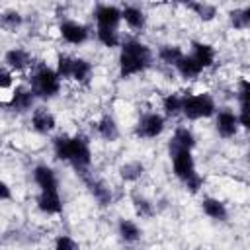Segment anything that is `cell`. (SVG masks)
Here are the masks:
<instances>
[{
  "label": "cell",
  "instance_id": "obj_34",
  "mask_svg": "<svg viewBox=\"0 0 250 250\" xmlns=\"http://www.w3.org/2000/svg\"><path fill=\"white\" fill-rule=\"evenodd\" d=\"M53 250H80V244L72 236H68V234H59L55 238Z\"/></svg>",
  "mask_w": 250,
  "mask_h": 250
},
{
  "label": "cell",
  "instance_id": "obj_18",
  "mask_svg": "<svg viewBox=\"0 0 250 250\" xmlns=\"http://www.w3.org/2000/svg\"><path fill=\"white\" fill-rule=\"evenodd\" d=\"M201 211L213 221H227V217H229L227 205L217 197H203L201 199Z\"/></svg>",
  "mask_w": 250,
  "mask_h": 250
},
{
  "label": "cell",
  "instance_id": "obj_22",
  "mask_svg": "<svg viewBox=\"0 0 250 250\" xmlns=\"http://www.w3.org/2000/svg\"><path fill=\"white\" fill-rule=\"evenodd\" d=\"M184 100H186V96H182V94H178V92L164 96V98H162V111H164V117H178V115H182Z\"/></svg>",
  "mask_w": 250,
  "mask_h": 250
},
{
  "label": "cell",
  "instance_id": "obj_32",
  "mask_svg": "<svg viewBox=\"0 0 250 250\" xmlns=\"http://www.w3.org/2000/svg\"><path fill=\"white\" fill-rule=\"evenodd\" d=\"M0 21H2L4 29H18L23 23V16L20 12H16V10H6V12H2Z\"/></svg>",
  "mask_w": 250,
  "mask_h": 250
},
{
  "label": "cell",
  "instance_id": "obj_9",
  "mask_svg": "<svg viewBox=\"0 0 250 250\" xmlns=\"http://www.w3.org/2000/svg\"><path fill=\"white\" fill-rule=\"evenodd\" d=\"M94 20H96V27H109V29H117L123 16H121V8L113 6V4H98L94 8Z\"/></svg>",
  "mask_w": 250,
  "mask_h": 250
},
{
  "label": "cell",
  "instance_id": "obj_16",
  "mask_svg": "<svg viewBox=\"0 0 250 250\" xmlns=\"http://www.w3.org/2000/svg\"><path fill=\"white\" fill-rule=\"evenodd\" d=\"M121 16H123V21L135 31H141L146 25V14H145V10L141 6L127 4L125 8H121Z\"/></svg>",
  "mask_w": 250,
  "mask_h": 250
},
{
  "label": "cell",
  "instance_id": "obj_20",
  "mask_svg": "<svg viewBox=\"0 0 250 250\" xmlns=\"http://www.w3.org/2000/svg\"><path fill=\"white\" fill-rule=\"evenodd\" d=\"M174 68H176V72H178L182 78H186V80H193V78H197V76L203 72L201 64H199L191 55H184V57L178 61V64H176Z\"/></svg>",
  "mask_w": 250,
  "mask_h": 250
},
{
  "label": "cell",
  "instance_id": "obj_4",
  "mask_svg": "<svg viewBox=\"0 0 250 250\" xmlns=\"http://www.w3.org/2000/svg\"><path fill=\"white\" fill-rule=\"evenodd\" d=\"M217 113V104L209 94H191L186 96L184 100V109L182 115L189 121H197V119H207L211 115Z\"/></svg>",
  "mask_w": 250,
  "mask_h": 250
},
{
  "label": "cell",
  "instance_id": "obj_37",
  "mask_svg": "<svg viewBox=\"0 0 250 250\" xmlns=\"http://www.w3.org/2000/svg\"><path fill=\"white\" fill-rule=\"evenodd\" d=\"M0 197H2L4 201H8V199H10V186H8L6 182H2V184H0Z\"/></svg>",
  "mask_w": 250,
  "mask_h": 250
},
{
  "label": "cell",
  "instance_id": "obj_17",
  "mask_svg": "<svg viewBox=\"0 0 250 250\" xmlns=\"http://www.w3.org/2000/svg\"><path fill=\"white\" fill-rule=\"evenodd\" d=\"M195 135L188 127H178L170 139V152L172 150H193Z\"/></svg>",
  "mask_w": 250,
  "mask_h": 250
},
{
  "label": "cell",
  "instance_id": "obj_26",
  "mask_svg": "<svg viewBox=\"0 0 250 250\" xmlns=\"http://www.w3.org/2000/svg\"><path fill=\"white\" fill-rule=\"evenodd\" d=\"M143 174H145V164L139 162V160L125 162V164L119 168V176H121L125 182H137Z\"/></svg>",
  "mask_w": 250,
  "mask_h": 250
},
{
  "label": "cell",
  "instance_id": "obj_33",
  "mask_svg": "<svg viewBox=\"0 0 250 250\" xmlns=\"http://www.w3.org/2000/svg\"><path fill=\"white\" fill-rule=\"evenodd\" d=\"M238 107H250V80H240L236 88Z\"/></svg>",
  "mask_w": 250,
  "mask_h": 250
},
{
  "label": "cell",
  "instance_id": "obj_28",
  "mask_svg": "<svg viewBox=\"0 0 250 250\" xmlns=\"http://www.w3.org/2000/svg\"><path fill=\"white\" fill-rule=\"evenodd\" d=\"M133 209H135L137 217H141V219H150V217L154 215V205H152V201L146 199V197H143V195H135V197H133Z\"/></svg>",
  "mask_w": 250,
  "mask_h": 250
},
{
  "label": "cell",
  "instance_id": "obj_14",
  "mask_svg": "<svg viewBox=\"0 0 250 250\" xmlns=\"http://www.w3.org/2000/svg\"><path fill=\"white\" fill-rule=\"evenodd\" d=\"M29 64H31V55L21 47H12L4 53V66H8L12 72L25 70Z\"/></svg>",
  "mask_w": 250,
  "mask_h": 250
},
{
  "label": "cell",
  "instance_id": "obj_2",
  "mask_svg": "<svg viewBox=\"0 0 250 250\" xmlns=\"http://www.w3.org/2000/svg\"><path fill=\"white\" fill-rule=\"evenodd\" d=\"M152 64V51L146 43L139 39H127L121 43L119 51V74L123 78L145 72Z\"/></svg>",
  "mask_w": 250,
  "mask_h": 250
},
{
  "label": "cell",
  "instance_id": "obj_12",
  "mask_svg": "<svg viewBox=\"0 0 250 250\" xmlns=\"http://www.w3.org/2000/svg\"><path fill=\"white\" fill-rule=\"evenodd\" d=\"M35 205L41 213L45 215H59L62 211V199L59 189H49V191H39Z\"/></svg>",
  "mask_w": 250,
  "mask_h": 250
},
{
  "label": "cell",
  "instance_id": "obj_35",
  "mask_svg": "<svg viewBox=\"0 0 250 250\" xmlns=\"http://www.w3.org/2000/svg\"><path fill=\"white\" fill-rule=\"evenodd\" d=\"M12 84H14V72L8 66H2L0 68V88L8 90V88H12Z\"/></svg>",
  "mask_w": 250,
  "mask_h": 250
},
{
  "label": "cell",
  "instance_id": "obj_1",
  "mask_svg": "<svg viewBox=\"0 0 250 250\" xmlns=\"http://www.w3.org/2000/svg\"><path fill=\"white\" fill-rule=\"evenodd\" d=\"M53 152L57 160L70 162L78 174H86L92 164L90 143L82 135H57L53 139Z\"/></svg>",
  "mask_w": 250,
  "mask_h": 250
},
{
  "label": "cell",
  "instance_id": "obj_36",
  "mask_svg": "<svg viewBox=\"0 0 250 250\" xmlns=\"http://www.w3.org/2000/svg\"><path fill=\"white\" fill-rule=\"evenodd\" d=\"M238 123L242 129L250 131V107H238Z\"/></svg>",
  "mask_w": 250,
  "mask_h": 250
},
{
  "label": "cell",
  "instance_id": "obj_31",
  "mask_svg": "<svg viewBox=\"0 0 250 250\" xmlns=\"http://www.w3.org/2000/svg\"><path fill=\"white\" fill-rule=\"evenodd\" d=\"M230 23L236 29H248L250 27V6L230 12Z\"/></svg>",
  "mask_w": 250,
  "mask_h": 250
},
{
  "label": "cell",
  "instance_id": "obj_6",
  "mask_svg": "<svg viewBox=\"0 0 250 250\" xmlns=\"http://www.w3.org/2000/svg\"><path fill=\"white\" fill-rule=\"evenodd\" d=\"M164 129H166V117H164V113L146 111V113L139 119L135 133H137V137H141V139H156V137H160V135L164 133Z\"/></svg>",
  "mask_w": 250,
  "mask_h": 250
},
{
  "label": "cell",
  "instance_id": "obj_8",
  "mask_svg": "<svg viewBox=\"0 0 250 250\" xmlns=\"http://www.w3.org/2000/svg\"><path fill=\"white\" fill-rule=\"evenodd\" d=\"M215 129L219 133V137L223 139H232L238 129H240V123H238V113H234L230 107H223L215 113Z\"/></svg>",
  "mask_w": 250,
  "mask_h": 250
},
{
  "label": "cell",
  "instance_id": "obj_3",
  "mask_svg": "<svg viewBox=\"0 0 250 250\" xmlns=\"http://www.w3.org/2000/svg\"><path fill=\"white\" fill-rule=\"evenodd\" d=\"M31 90L39 100H51L61 92V76L57 74L55 68L47 64H37L31 70Z\"/></svg>",
  "mask_w": 250,
  "mask_h": 250
},
{
  "label": "cell",
  "instance_id": "obj_24",
  "mask_svg": "<svg viewBox=\"0 0 250 250\" xmlns=\"http://www.w3.org/2000/svg\"><path fill=\"white\" fill-rule=\"evenodd\" d=\"M158 59L164 62V64H168V66H176L178 64V61L186 55L178 45H172V43H166V45H162L160 49H158Z\"/></svg>",
  "mask_w": 250,
  "mask_h": 250
},
{
  "label": "cell",
  "instance_id": "obj_38",
  "mask_svg": "<svg viewBox=\"0 0 250 250\" xmlns=\"http://www.w3.org/2000/svg\"><path fill=\"white\" fill-rule=\"evenodd\" d=\"M248 160H250V143H248Z\"/></svg>",
  "mask_w": 250,
  "mask_h": 250
},
{
  "label": "cell",
  "instance_id": "obj_23",
  "mask_svg": "<svg viewBox=\"0 0 250 250\" xmlns=\"http://www.w3.org/2000/svg\"><path fill=\"white\" fill-rule=\"evenodd\" d=\"M92 72H94V66H92L90 61H86L82 57H74V66H72V78L70 80H74L78 84H86V82H90Z\"/></svg>",
  "mask_w": 250,
  "mask_h": 250
},
{
  "label": "cell",
  "instance_id": "obj_21",
  "mask_svg": "<svg viewBox=\"0 0 250 250\" xmlns=\"http://www.w3.org/2000/svg\"><path fill=\"white\" fill-rule=\"evenodd\" d=\"M96 131H98V135H100L104 141H107V143H113V141L119 139V125H117V121H115L111 115H104V117L96 123Z\"/></svg>",
  "mask_w": 250,
  "mask_h": 250
},
{
  "label": "cell",
  "instance_id": "obj_10",
  "mask_svg": "<svg viewBox=\"0 0 250 250\" xmlns=\"http://www.w3.org/2000/svg\"><path fill=\"white\" fill-rule=\"evenodd\" d=\"M35 100H37V96L33 94L31 88H27V86H16L14 92H12V98H10L8 105H10V109L20 111V113L21 111H31V109H35Z\"/></svg>",
  "mask_w": 250,
  "mask_h": 250
},
{
  "label": "cell",
  "instance_id": "obj_15",
  "mask_svg": "<svg viewBox=\"0 0 250 250\" xmlns=\"http://www.w3.org/2000/svg\"><path fill=\"white\" fill-rule=\"evenodd\" d=\"M189 55L201 64L203 70L209 68V66H213L215 61H217L215 47L209 45V43H205V41H193V43H191V53H189Z\"/></svg>",
  "mask_w": 250,
  "mask_h": 250
},
{
  "label": "cell",
  "instance_id": "obj_27",
  "mask_svg": "<svg viewBox=\"0 0 250 250\" xmlns=\"http://www.w3.org/2000/svg\"><path fill=\"white\" fill-rule=\"evenodd\" d=\"M96 37H98V41L104 45V47H107V49H113V47H117L119 45V31L117 29H109V27H96Z\"/></svg>",
  "mask_w": 250,
  "mask_h": 250
},
{
  "label": "cell",
  "instance_id": "obj_7",
  "mask_svg": "<svg viewBox=\"0 0 250 250\" xmlns=\"http://www.w3.org/2000/svg\"><path fill=\"white\" fill-rule=\"evenodd\" d=\"M59 33L62 41L68 45H82L90 37V29L76 20H62L59 25Z\"/></svg>",
  "mask_w": 250,
  "mask_h": 250
},
{
  "label": "cell",
  "instance_id": "obj_29",
  "mask_svg": "<svg viewBox=\"0 0 250 250\" xmlns=\"http://www.w3.org/2000/svg\"><path fill=\"white\" fill-rule=\"evenodd\" d=\"M72 66H74V57L70 55H59L57 57V74L61 76V80H70L72 78Z\"/></svg>",
  "mask_w": 250,
  "mask_h": 250
},
{
  "label": "cell",
  "instance_id": "obj_19",
  "mask_svg": "<svg viewBox=\"0 0 250 250\" xmlns=\"http://www.w3.org/2000/svg\"><path fill=\"white\" fill-rule=\"evenodd\" d=\"M117 234H119V238H121L123 242L135 244V242L141 240L143 230H141V227H139L133 219H121V221L117 223Z\"/></svg>",
  "mask_w": 250,
  "mask_h": 250
},
{
  "label": "cell",
  "instance_id": "obj_5",
  "mask_svg": "<svg viewBox=\"0 0 250 250\" xmlns=\"http://www.w3.org/2000/svg\"><path fill=\"white\" fill-rule=\"evenodd\" d=\"M170 160H172V170H174V176L186 186L188 182H191L197 174L195 170V160H193V154L191 150H172L170 152Z\"/></svg>",
  "mask_w": 250,
  "mask_h": 250
},
{
  "label": "cell",
  "instance_id": "obj_11",
  "mask_svg": "<svg viewBox=\"0 0 250 250\" xmlns=\"http://www.w3.org/2000/svg\"><path fill=\"white\" fill-rule=\"evenodd\" d=\"M31 127L39 135H49L57 127V119H55V115L47 107L39 105V107H35L31 111Z\"/></svg>",
  "mask_w": 250,
  "mask_h": 250
},
{
  "label": "cell",
  "instance_id": "obj_13",
  "mask_svg": "<svg viewBox=\"0 0 250 250\" xmlns=\"http://www.w3.org/2000/svg\"><path fill=\"white\" fill-rule=\"evenodd\" d=\"M33 182L39 188V191H49V189H59V178L57 172L47 166V164H37L33 168Z\"/></svg>",
  "mask_w": 250,
  "mask_h": 250
},
{
  "label": "cell",
  "instance_id": "obj_30",
  "mask_svg": "<svg viewBox=\"0 0 250 250\" xmlns=\"http://www.w3.org/2000/svg\"><path fill=\"white\" fill-rule=\"evenodd\" d=\"M188 8L193 10L195 16L203 21H211L217 16V8L213 4H207V2H193V4H188Z\"/></svg>",
  "mask_w": 250,
  "mask_h": 250
},
{
  "label": "cell",
  "instance_id": "obj_25",
  "mask_svg": "<svg viewBox=\"0 0 250 250\" xmlns=\"http://www.w3.org/2000/svg\"><path fill=\"white\" fill-rule=\"evenodd\" d=\"M84 180H86V184H88V188H90L94 199H96L100 205H107V203L111 201V189H109L105 184H102V182H98V180H94V178H84Z\"/></svg>",
  "mask_w": 250,
  "mask_h": 250
}]
</instances>
